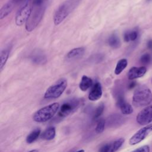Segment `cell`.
<instances>
[{"label":"cell","instance_id":"1","mask_svg":"<svg viewBox=\"0 0 152 152\" xmlns=\"http://www.w3.org/2000/svg\"><path fill=\"white\" fill-rule=\"evenodd\" d=\"M81 0H66L56 9L53 15L55 25L60 24L80 4Z\"/></svg>","mask_w":152,"mask_h":152},{"label":"cell","instance_id":"2","mask_svg":"<svg viewBox=\"0 0 152 152\" xmlns=\"http://www.w3.org/2000/svg\"><path fill=\"white\" fill-rule=\"evenodd\" d=\"M151 102L152 93L147 86L142 85L135 89L132 96V104L134 106H147Z\"/></svg>","mask_w":152,"mask_h":152},{"label":"cell","instance_id":"3","mask_svg":"<svg viewBox=\"0 0 152 152\" xmlns=\"http://www.w3.org/2000/svg\"><path fill=\"white\" fill-rule=\"evenodd\" d=\"M32 7L31 14L26 23V29L28 32L34 30L42 20L46 9V2L42 5H32Z\"/></svg>","mask_w":152,"mask_h":152},{"label":"cell","instance_id":"4","mask_svg":"<svg viewBox=\"0 0 152 152\" xmlns=\"http://www.w3.org/2000/svg\"><path fill=\"white\" fill-rule=\"evenodd\" d=\"M60 108L59 103H53L37 110L33 115V119L36 122H45L51 119Z\"/></svg>","mask_w":152,"mask_h":152},{"label":"cell","instance_id":"5","mask_svg":"<svg viewBox=\"0 0 152 152\" xmlns=\"http://www.w3.org/2000/svg\"><path fill=\"white\" fill-rule=\"evenodd\" d=\"M67 87V81L62 78L58 80L55 83L50 86L46 90L44 98L46 99H55L60 97Z\"/></svg>","mask_w":152,"mask_h":152},{"label":"cell","instance_id":"6","mask_svg":"<svg viewBox=\"0 0 152 152\" xmlns=\"http://www.w3.org/2000/svg\"><path fill=\"white\" fill-rule=\"evenodd\" d=\"M32 3L30 0H26L18 11L15 16V24L18 26L26 23L32 10Z\"/></svg>","mask_w":152,"mask_h":152},{"label":"cell","instance_id":"7","mask_svg":"<svg viewBox=\"0 0 152 152\" xmlns=\"http://www.w3.org/2000/svg\"><path fill=\"white\" fill-rule=\"evenodd\" d=\"M152 132V123L145 125L138 130L129 139L130 145H135L143 141Z\"/></svg>","mask_w":152,"mask_h":152},{"label":"cell","instance_id":"8","mask_svg":"<svg viewBox=\"0 0 152 152\" xmlns=\"http://www.w3.org/2000/svg\"><path fill=\"white\" fill-rule=\"evenodd\" d=\"M80 105V101L77 99H72L64 102L60 107L58 112V116L64 118L72 113Z\"/></svg>","mask_w":152,"mask_h":152},{"label":"cell","instance_id":"9","mask_svg":"<svg viewBox=\"0 0 152 152\" xmlns=\"http://www.w3.org/2000/svg\"><path fill=\"white\" fill-rule=\"evenodd\" d=\"M136 121L141 125H147L152 122V104L141 110L137 115Z\"/></svg>","mask_w":152,"mask_h":152},{"label":"cell","instance_id":"10","mask_svg":"<svg viewBox=\"0 0 152 152\" xmlns=\"http://www.w3.org/2000/svg\"><path fill=\"white\" fill-rule=\"evenodd\" d=\"M30 61L36 65H43L47 62V57L45 53L40 49H36L32 52L30 56Z\"/></svg>","mask_w":152,"mask_h":152},{"label":"cell","instance_id":"11","mask_svg":"<svg viewBox=\"0 0 152 152\" xmlns=\"http://www.w3.org/2000/svg\"><path fill=\"white\" fill-rule=\"evenodd\" d=\"M117 106L119 107L121 113L124 115H130L133 112L132 106L127 103L122 94H120L117 100Z\"/></svg>","mask_w":152,"mask_h":152},{"label":"cell","instance_id":"12","mask_svg":"<svg viewBox=\"0 0 152 152\" xmlns=\"http://www.w3.org/2000/svg\"><path fill=\"white\" fill-rule=\"evenodd\" d=\"M102 88L99 82H96L89 93L88 98L91 101H96L99 100L102 96Z\"/></svg>","mask_w":152,"mask_h":152},{"label":"cell","instance_id":"13","mask_svg":"<svg viewBox=\"0 0 152 152\" xmlns=\"http://www.w3.org/2000/svg\"><path fill=\"white\" fill-rule=\"evenodd\" d=\"M147 69L145 66L132 67L128 72V78L130 80L142 77L146 73Z\"/></svg>","mask_w":152,"mask_h":152},{"label":"cell","instance_id":"14","mask_svg":"<svg viewBox=\"0 0 152 152\" xmlns=\"http://www.w3.org/2000/svg\"><path fill=\"white\" fill-rule=\"evenodd\" d=\"M85 52V49L83 47L75 48L71 49L66 55V60L73 61L81 58Z\"/></svg>","mask_w":152,"mask_h":152},{"label":"cell","instance_id":"15","mask_svg":"<svg viewBox=\"0 0 152 152\" xmlns=\"http://www.w3.org/2000/svg\"><path fill=\"white\" fill-rule=\"evenodd\" d=\"M15 5V4L12 0L5 4L0 10V19L2 20L9 15L14 9Z\"/></svg>","mask_w":152,"mask_h":152},{"label":"cell","instance_id":"16","mask_svg":"<svg viewBox=\"0 0 152 152\" xmlns=\"http://www.w3.org/2000/svg\"><path fill=\"white\" fill-rule=\"evenodd\" d=\"M124 118L118 114H114L111 115L109 119L107 124L112 127L119 126L124 122Z\"/></svg>","mask_w":152,"mask_h":152},{"label":"cell","instance_id":"17","mask_svg":"<svg viewBox=\"0 0 152 152\" xmlns=\"http://www.w3.org/2000/svg\"><path fill=\"white\" fill-rule=\"evenodd\" d=\"M93 86V80L87 75H83L79 84L80 89L83 91H87Z\"/></svg>","mask_w":152,"mask_h":152},{"label":"cell","instance_id":"18","mask_svg":"<svg viewBox=\"0 0 152 152\" xmlns=\"http://www.w3.org/2000/svg\"><path fill=\"white\" fill-rule=\"evenodd\" d=\"M56 135V130L55 127L50 126L46 129L43 132L41 133L40 137L42 139L49 141L53 140Z\"/></svg>","mask_w":152,"mask_h":152},{"label":"cell","instance_id":"19","mask_svg":"<svg viewBox=\"0 0 152 152\" xmlns=\"http://www.w3.org/2000/svg\"><path fill=\"white\" fill-rule=\"evenodd\" d=\"M10 53V47H7L1 50V53H0V59H1L0 70H1V72H2V71L4 69V67L5 66V65L6 64V62L9 57Z\"/></svg>","mask_w":152,"mask_h":152},{"label":"cell","instance_id":"20","mask_svg":"<svg viewBox=\"0 0 152 152\" xmlns=\"http://www.w3.org/2000/svg\"><path fill=\"white\" fill-rule=\"evenodd\" d=\"M107 43L111 48L113 49H118L121 46V41L118 36V35L115 33L111 34L108 39Z\"/></svg>","mask_w":152,"mask_h":152},{"label":"cell","instance_id":"21","mask_svg":"<svg viewBox=\"0 0 152 152\" xmlns=\"http://www.w3.org/2000/svg\"><path fill=\"white\" fill-rule=\"evenodd\" d=\"M125 139L123 138H118L109 143V152H116L124 143Z\"/></svg>","mask_w":152,"mask_h":152},{"label":"cell","instance_id":"22","mask_svg":"<svg viewBox=\"0 0 152 152\" xmlns=\"http://www.w3.org/2000/svg\"><path fill=\"white\" fill-rule=\"evenodd\" d=\"M41 135V130L39 128H36L32 131L26 137V142L28 144L34 142Z\"/></svg>","mask_w":152,"mask_h":152},{"label":"cell","instance_id":"23","mask_svg":"<svg viewBox=\"0 0 152 152\" xmlns=\"http://www.w3.org/2000/svg\"><path fill=\"white\" fill-rule=\"evenodd\" d=\"M138 36V33L137 30L127 31L124 33V39L125 42H129L130 41H135Z\"/></svg>","mask_w":152,"mask_h":152},{"label":"cell","instance_id":"24","mask_svg":"<svg viewBox=\"0 0 152 152\" xmlns=\"http://www.w3.org/2000/svg\"><path fill=\"white\" fill-rule=\"evenodd\" d=\"M128 61L126 59H120L116 65L115 69V74L116 75H119L127 66Z\"/></svg>","mask_w":152,"mask_h":152},{"label":"cell","instance_id":"25","mask_svg":"<svg viewBox=\"0 0 152 152\" xmlns=\"http://www.w3.org/2000/svg\"><path fill=\"white\" fill-rule=\"evenodd\" d=\"M104 59V55L102 53H96L93 55H91L90 58L88 59V61L90 63L92 64H99L102 61H103Z\"/></svg>","mask_w":152,"mask_h":152},{"label":"cell","instance_id":"26","mask_svg":"<svg viewBox=\"0 0 152 152\" xmlns=\"http://www.w3.org/2000/svg\"><path fill=\"white\" fill-rule=\"evenodd\" d=\"M106 125V121L104 119H100L98 121L95 128V132L97 134H101L103 132Z\"/></svg>","mask_w":152,"mask_h":152},{"label":"cell","instance_id":"27","mask_svg":"<svg viewBox=\"0 0 152 152\" xmlns=\"http://www.w3.org/2000/svg\"><path fill=\"white\" fill-rule=\"evenodd\" d=\"M104 106L102 103L99 104L97 107V108L94 110V114H93V118L94 120L97 119L101 116V115L103 113V112L104 111Z\"/></svg>","mask_w":152,"mask_h":152},{"label":"cell","instance_id":"28","mask_svg":"<svg viewBox=\"0 0 152 152\" xmlns=\"http://www.w3.org/2000/svg\"><path fill=\"white\" fill-rule=\"evenodd\" d=\"M131 152H150V148L148 145H145L138 147Z\"/></svg>","mask_w":152,"mask_h":152},{"label":"cell","instance_id":"29","mask_svg":"<svg viewBox=\"0 0 152 152\" xmlns=\"http://www.w3.org/2000/svg\"><path fill=\"white\" fill-rule=\"evenodd\" d=\"M140 61L142 64H147L150 61V55L148 53L143 54L140 58Z\"/></svg>","mask_w":152,"mask_h":152},{"label":"cell","instance_id":"30","mask_svg":"<svg viewBox=\"0 0 152 152\" xmlns=\"http://www.w3.org/2000/svg\"><path fill=\"white\" fill-rule=\"evenodd\" d=\"M98 152H109V143L103 145L99 148Z\"/></svg>","mask_w":152,"mask_h":152},{"label":"cell","instance_id":"31","mask_svg":"<svg viewBox=\"0 0 152 152\" xmlns=\"http://www.w3.org/2000/svg\"><path fill=\"white\" fill-rule=\"evenodd\" d=\"M147 46H148L149 48H152V40H149V41L148 42Z\"/></svg>","mask_w":152,"mask_h":152},{"label":"cell","instance_id":"32","mask_svg":"<svg viewBox=\"0 0 152 152\" xmlns=\"http://www.w3.org/2000/svg\"><path fill=\"white\" fill-rule=\"evenodd\" d=\"M135 86V82H132V83H131V84H129V88H133Z\"/></svg>","mask_w":152,"mask_h":152},{"label":"cell","instance_id":"33","mask_svg":"<svg viewBox=\"0 0 152 152\" xmlns=\"http://www.w3.org/2000/svg\"><path fill=\"white\" fill-rule=\"evenodd\" d=\"M14 2V4L16 5V4H18L19 2H21V1H23V0H12Z\"/></svg>","mask_w":152,"mask_h":152},{"label":"cell","instance_id":"34","mask_svg":"<svg viewBox=\"0 0 152 152\" xmlns=\"http://www.w3.org/2000/svg\"><path fill=\"white\" fill-rule=\"evenodd\" d=\"M28 152H39V151L37 150H31Z\"/></svg>","mask_w":152,"mask_h":152},{"label":"cell","instance_id":"35","mask_svg":"<svg viewBox=\"0 0 152 152\" xmlns=\"http://www.w3.org/2000/svg\"><path fill=\"white\" fill-rule=\"evenodd\" d=\"M75 152H84V150H83V149H81V150H79L75 151Z\"/></svg>","mask_w":152,"mask_h":152},{"label":"cell","instance_id":"36","mask_svg":"<svg viewBox=\"0 0 152 152\" xmlns=\"http://www.w3.org/2000/svg\"><path fill=\"white\" fill-rule=\"evenodd\" d=\"M147 2H150V1H151V0H146Z\"/></svg>","mask_w":152,"mask_h":152},{"label":"cell","instance_id":"37","mask_svg":"<svg viewBox=\"0 0 152 152\" xmlns=\"http://www.w3.org/2000/svg\"><path fill=\"white\" fill-rule=\"evenodd\" d=\"M151 83H152V79H151Z\"/></svg>","mask_w":152,"mask_h":152}]
</instances>
